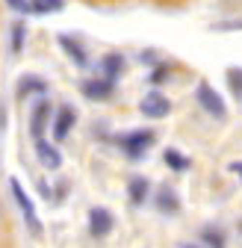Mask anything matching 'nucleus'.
<instances>
[{"label":"nucleus","mask_w":242,"mask_h":248,"mask_svg":"<svg viewBox=\"0 0 242 248\" xmlns=\"http://www.w3.org/2000/svg\"><path fill=\"white\" fill-rule=\"evenodd\" d=\"M154 139H157L154 130H133V133H124V136H121L118 145H121V151H124L130 160H139L142 154L154 145Z\"/></svg>","instance_id":"f257e3e1"},{"label":"nucleus","mask_w":242,"mask_h":248,"mask_svg":"<svg viewBox=\"0 0 242 248\" xmlns=\"http://www.w3.org/2000/svg\"><path fill=\"white\" fill-rule=\"evenodd\" d=\"M198 104L210 112V115H216V118H225L227 115V107H225V101H222V95L210 86V83H198Z\"/></svg>","instance_id":"f03ea898"},{"label":"nucleus","mask_w":242,"mask_h":248,"mask_svg":"<svg viewBox=\"0 0 242 248\" xmlns=\"http://www.w3.org/2000/svg\"><path fill=\"white\" fill-rule=\"evenodd\" d=\"M12 183V195H15V201H18V207H21V216L27 219V225L33 228V233H42V222H39V216H36V207H33V201L27 198V192H24V186L12 177L9 180Z\"/></svg>","instance_id":"7ed1b4c3"},{"label":"nucleus","mask_w":242,"mask_h":248,"mask_svg":"<svg viewBox=\"0 0 242 248\" xmlns=\"http://www.w3.org/2000/svg\"><path fill=\"white\" fill-rule=\"evenodd\" d=\"M139 109L148 118H163V115L171 112V104H168V98L163 95V92H148V95L142 98V104H139Z\"/></svg>","instance_id":"20e7f679"},{"label":"nucleus","mask_w":242,"mask_h":248,"mask_svg":"<svg viewBox=\"0 0 242 248\" xmlns=\"http://www.w3.org/2000/svg\"><path fill=\"white\" fill-rule=\"evenodd\" d=\"M112 213L109 210H104V207H92L89 210V231H92L95 236H106L109 231H112Z\"/></svg>","instance_id":"39448f33"},{"label":"nucleus","mask_w":242,"mask_h":248,"mask_svg":"<svg viewBox=\"0 0 242 248\" xmlns=\"http://www.w3.org/2000/svg\"><path fill=\"white\" fill-rule=\"evenodd\" d=\"M47 121H50V101H39V104L33 107V115H30V133L36 136V142L45 136Z\"/></svg>","instance_id":"423d86ee"},{"label":"nucleus","mask_w":242,"mask_h":248,"mask_svg":"<svg viewBox=\"0 0 242 248\" xmlns=\"http://www.w3.org/2000/svg\"><path fill=\"white\" fill-rule=\"evenodd\" d=\"M112 92H115V83L106 80V77H101V80H86L83 83V95L92 98V101H109Z\"/></svg>","instance_id":"0eeeda50"},{"label":"nucleus","mask_w":242,"mask_h":248,"mask_svg":"<svg viewBox=\"0 0 242 248\" xmlns=\"http://www.w3.org/2000/svg\"><path fill=\"white\" fill-rule=\"evenodd\" d=\"M74 121H77L74 109H71V107H62V109L56 112V118H53V139L62 142V139L68 136V130L74 127Z\"/></svg>","instance_id":"6e6552de"},{"label":"nucleus","mask_w":242,"mask_h":248,"mask_svg":"<svg viewBox=\"0 0 242 248\" xmlns=\"http://www.w3.org/2000/svg\"><path fill=\"white\" fill-rule=\"evenodd\" d=\"M36 154H39V163H42L45 169H50V171L62 166V157H59V151H56L50 142H45V139L36 142Z\"/></svg>","instance_id":"1a4fd4ad"},{"label":"nucleus","mask_w":242,"mask_h":248,"mask_svg":"<svg viewBox=\"0 0 242 248\" xmlns=\"http://www.w3.org/2000/svg\"><path fill=\"white\" fill-rule=\"evenodd\" d=\"M24 12H59L62 9V0H21Z\"/></svg>","instance_id":"9d476101"},{"label":"nucleus","mask_w":242,"mask_h":248,"mask_svg":"<svg viewBox=\"0 0 242 248\" xmlns=\"http://www.w3.org/2000/svg\"><path fill=\"white\" fill-rule=\"evenodd\" d=\"M101 65H104V77L115 83V77L124 71V56H121V53H106Z\"/></svg>","instance_id":"9b49d317"},{"label":"nucleus","mask_w":242,"mask_h":248,"mask_svg":"<svg viewBox=\"0 0 242 248\" xmlns=\"http://www.w3.org/2000/svg\"><path fill=\"white\" fill-rule=\"evenodd\" d=\"M47 89V83L42 80V77H21V83H18V95L21 98H27V95H42V92Z\"/></svg>","instance_id":"f8f14e48"},{"label":"nucleus","mask_w":242,"mask_h":248,"mask_svg":"<svg viewBox=\"0 0 242 248\" xmlns=\"http://www.w3.org/2000/svg\"><path fill=\"white\" fill-rule=\"evenodd\" d=\"M157 207H160V213H177V210H180L177 192L168 189V186H163V189L157 192Z\"/></svg>","instance_id":"ddd939ff"},{"label":"nucleus","mask_w":242,"mask_h":248,"mask_svg":"<svg viewBox=\"0 0 242 248\" xmlns=\"http://www.w3.org/2000/svg\"><path fill=\"white\" fill-rule=\"evenodd\" d=\"M59 45L65 47V53H68V56H71V59L77 62L80 68L86 65V53H83V47H80V45H77V42H74L71 36H59Z\"/></svg>","instance_id":"4468645a"},{"label":"nucleus","mask_w":242,"mask_h":248,"mask_svg":"<svg viewBox=\"0 0 242 248\" xmlns=\"http://www.w3.org/2000/svg\"><path fill=\"white\" fill-rule=\"evenodd\" d=\"M148 192H151V186H148L145 177H133V180H130V201H133V204H145Z\"/></svg>","instance_id":"2eb2a0df"},{"label":"nucleus","mask_w":242,"mask_h":248,"mask_svg":"<svg viewBox=\"0 0 242 248\" xmlns=\"http://www.w3.org/2000/svg\"><path fill=\"white\" fill-rule=\"evenodd\" d=\"M166 163H168L174 171H186V169H189V160H186L180 151H171V148L166 151Z\"/></svg>","instance_id":"dca6fc26"},{"label":"nucleus","mask_w":242,"mask_h":248,"mask_svg":"<svg viewBox=\"0 0 242 248\" xmlns=\"http://www.w3.org/2000/svg\"><path fill=\"white\" fill-rule=\"evenodd\" d=\"M201 236H204V242H207L210 248H225V245H227L225 233H222V231H216V228H207V231H204Z\"/></svg>","instance_id":"f3484780"},{"label":"nucleus","mask_w":242,"mask_h":248,"mask_svg":"<svg viewBox=\"0 0 242 248\" xmlns=\"http://www.w3.org/2000/svg\"><path fill=\"white\" fill-rule=\"evenodd\" d=\"M21 47H24V24L15 21L12 24V53H21Z\"/></svg>","instance_id":"a211bd4d"},{"label":"nucleus","mask_w":242,"mask_h":248,"mask_svg":"<svg viewBox=\"0 0 242 248\" xmlns=\"http://www.w3.org/2000/svg\"><path fill=\"white\" fill-rule=\"evenodd\" d=\"M227 83H230V89H233V95L242 98V68H230V71H227Z\"/></svg>","instance_id":"6ab92c4d"},{"label":"nucleus","mask_w":242,"mask_h":248,"mask_svg":"<svg viewBox=\"0 0 242 248\" xmlns=\"http://www.w3.org/2000/svg\"><path fill=\"white\" fill-rule=\"evenodd\" d=\"M166 77H168V68H157V71H154V77H151V80H154V83H163Z\"/></svg>","instance_id":"aec40b11"},{"label":"nucleus","mask_w":242,"mask_h":248,"mask_svg":"<svg viewBox=\"0 0 242 248\" xmlns=\"http://www.w3.org/2000/svg\"><path fill=\"white\" fill-rule=\"evenodd\" d=\"M3 127H6V107L0 104V130H3Z\"/></svg>","instance_id":"412c9836"},{"label":"nucleus","mask_w":242,"mask_h":248,"mask_svg":"<svg viewBox=\"0 0 242 248\" xmlns=\"http://www.w3.org/2000/svg\"><path fill=\"white\" fill-rule=\"evenodd\" d=\"M230 171H236V174L242 177V163H233V166H230Z\"/></svg>","instance_id":"4be33fe9"},{"label":"nucleus","mask_w":242,"mask_h":248,"mask_svg":"<svg viewBox=\"0 0 242 248\" xmlns=\"http://www.w3.org/2000/svg\"><path fill=\"white\" fill-rule=\"evenodd\" d=\"M9 3H12V6H15V9H21V0H9Z\"/></svg>","instance_id":"5701e85b"}]
</instances>
